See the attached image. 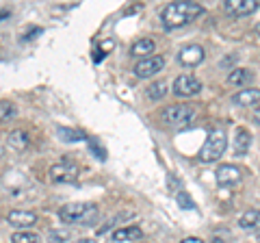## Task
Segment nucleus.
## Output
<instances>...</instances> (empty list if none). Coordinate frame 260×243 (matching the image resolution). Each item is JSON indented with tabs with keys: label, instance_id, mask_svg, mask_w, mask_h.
<instances>
[{
	"label": "nucleus",
	"instance_id": "nucleus-1",
	"mask_svg": "<svg viewBox=\"0 0 260 243\" xmlns=\"http://www.w3.org/2000/svg\"><path fill=\"white\" fill-rule=\"evenodd\" d=\"M202 13H204V7L200 3H172L160 11V22L167 31H174L186 26L195 18H200Z\"/></svg>",
	"mask_w": 260,
	"mask_h": 243
},
{
	"label": "nucleus",
	"instance_id": "nucleus-2",
	"mask_svg": "<svg viewBox=\"0 0 260 243\" xmlns=\"http://www.w3.org/2000/svg\"><path fill=\"white\" fill-rule=\"evenodd\" d=\"M228 148V135L223 128H210L206 135L204 145L200 148V161L202 163H215L223 157V152Z\"/></svg>",
	"mask_w": 260,
	"mask_h": 243
},
{
	"label": "nucleus",
	"instance_id": "nucleus-3",
	"mask_svg": "<svg viewBox=\"0 0 260 243\" xmlns=\"http://www.w3.org/2000/svg\"><path fill=\"white\" fill-rule=\"evenodd\" d=\"M93 215H98V206L91 202H70L59 208V220L63 224H76V222H89Z\"/></svg>",
	"mask_w": 260,
	"mask_h": 243
},
{
	"label": "nucleus",
	"instance_id": "nucleus-4",
	"mask_svg": "<svg viewBox=\"0 0 260 243\" xmlns=\"http://www.w3.org/2000/svg\"><path fill=\"white\" fill-rule=\"evenodd\" d=\"M198 115L195 104H172L162 111V122L167 126H186Z\"/></svg>",
	"mask_w": 260,
	"mask_h": 243
},
{
	"label": "nucleus",
	"instance_id": "nucleus-5",
	"mask_svg": "<svg viewBox=\"0 0 260 243\" xmlns=\"http://www.w3.org/2000/svg\"><path fill=\"white\" fill-rule=\"evenodd\" d=\"M162 68H165V56H160V54L145 56V59L137 61L135 76L137 78H152V76H156L158 72H162Z\"/></svg>",
	"mask_w": 260,
	"mask_h": 243
},
{
	"label": "nucleus",
	"instance_id": "nucleus-6",
	"mask_svg": "<svg viewBox=\"0 0 260 243\" xmlns=\"http://www.w3.org/2000/svg\"><path fill=\"white\" fill-rule=\"evenodd\" d=\"M50 178L54 183H76V178H78V165L74 163V161H70V159H63L61 163H54L50 167Z\"/></svg>",
	"mask_w": 260,
	"mask_h": 243
},
{
	"label": "nucleus",
	"instance_id": "nucleus-7",
	"mask_svg": "<svg viewBox=\"0 0 260 243\" xmlns=\"http://www.w3.org/2000/svg\"><path fill=\"white\" fill-rule=\"evenodd\" d=\"M172 92L176 96H180V98H193V96H198L202 92V83L191 74H182L174 80Z\"/></svg>",
	"mask_w": 260,
	"mask_h": 243
},
{
	"label": "nucleus",
	"instance_id": "nucleus-8",
	"mask_svg": "<svg viewBox=\"0 0 260 243\" xmlns=\"http://www.w3.org/2000/svg\"><path fill=\"white\" fill-rule=\"evenodd\" d=\"M204 59H206V52H204V48L198 46V44L182 46L180 50H178V63L184 66V68H195V66H200Z\"/></svg>",
	"mask_w": 260,
	"mask_h": 243
},
{
	"label": "nucleus",
	"instance_id": "nucleus-9",
	"mask_svg": "<svg viewBox=\"0 0 260 243\" xmlns=\"http://www.w3.org/2000/svg\"><path fill=\"white\" fill-rule=\"evenodd\" d=\"M258 0H225L223 9L225 13L234 15V18H245V15H251L258 9Z\"/></svg>",
	"mask_w": 260,
	"mask_h": 243
},
{
	"label": "nucleus",
	"instance_id": "nucleus-10",
	"mask_svg": "<svg viewBox=\"0 0 260 243\" xmlns=\"http://www.w3.org/2000/svg\"><path fill=\"white\" fill-rule=\"evenodd\" d=\"M215 178L219 187H232V185L241 183V169L237 165H219Z\"/></svg>",
	"mask_w": 260,
	"mask_h": 243
},
{
	"label": "nucleus",
	"instance_id": "nucleus-11",
	"mask_svg": "<svg viewBox=\"0 0 260 243\" xmlns=\"http://www.w3.org/2000/svg\"><path fill=\"white\" fill-rule=\"evenodd\" d=\"M232 102L237 104V107H256L260 102V89H256V87L239 89V92L232 96Z\"/></svg>",
	"mask_w": 260,
	"mask_h": 243
},
{
	"label": "nucleus",
	"instance_id": "nucleus-12",
	"mask_svg": "<svg viewBox=\"0 0 260 243\" xmlns=\"http://www.w3.org/2000/svg\"><path fill=\"white\" fill-rule=\"evenodd\" d=\"M7 222H9L13 228H28V226L37 222V215L32 213V210H9Z\"/></svg>",
	"mask_w": 260,
	"mask_h": 243
},
{
	"label": "nucleus",
	"instance_id": "nucleus-13",
	"mask_svg": "<svg viewBox=\"0 0 260 243\" xmlns=\"http://www.w3.org/2000/svg\"><path fill=\"white\" fill-rule=\"evenodd\" d=\"M254 80V72L247 68H232L228 72V85L232 87H247Z\"/></svg>",
	"mask_w": 260,
	"mask_h": 243
},
{
	"label": "nucleus",
	"instance_id": "nucleus-14",
	"mask_svg": "<svg viewBox=\"0 0 260 243\" xmlns=\"http://www.w3.org/2000/svg\"><path fill=\"white\" fill-rule=\"evenodd\" d=\"M111 239L115 243H121V241H137V239H143V230L139 226H124V228H117L113 230Z\"/></svg>",
	"mask_w": 260,
	"mask_h": 243
},
{
	"label": "nucleus",
	"instance_id": "nucleus-15",
	"mask_svg": "<svg viewBox=\"0 0 260 243\" xmlns=\"http://www.w3.org/2000/svg\"><path fill=\"white\" fill-rule=\"evenodd\" d=\"M154 50H156V42L150 37H141V39H137V42L130 46V54L133 56H152Z\"/></svg>",
	"mask_w": 260,
	"mask_h": 243
},
{
	"label": "nucleus",
	"instance_id": "nucleus-16",
	"mask_svg": "<svg viewBox=\"0 0 260 243\" xmlns=\"http://www.w3.org/2000/svg\"><path fill=\"white\" fill-rule=\"evenodd\" d=\"M251 148V135L247 128H237V133H234V155H247Z\"/></svg>",
	"mask_w": 260,
	"mask_h": 243
},
{
	"label": "nucleus",
	"instance_id": "nucleus-17",
	"mask_svg": "<svg viewBox=\"0 0 260 243\" xmlns=\"http://www.w3.org/2000/svg\"><path fill=\"white\" fill-rule=\"evenodd\" d=\"M260 226V210L251 208V210H245L241 217H239V228L243 230H251V228H258Z\"/></svg>",
	"mask_w": 260,
	"mask_h": 243
},
{
	"label": "nucleus",
	"instance_id": "nucleus-18",
	"mask_svg": "<svg viewBox=\"0 0 260 243\" xmlns=\"http://www.w3.org/2000/svg\"><path fill=\"white\" fill-rule=\"evenodd\" d=\"M7 141H9V145H11L13 150H26V148H28V143H30L28 135L24 133V131H20V128L11 131L9 137H7Z\"/></svg>",
	"mask_w": 260,
	"mask_h": 243
},
{
	"label": "nucleus",
	"instance_id": "nucleus-19",
	"mask_svg": "<svg viewBox=\"0 0 260 243\" xmlns=\"http://www.w3.org/2000/svg\"><path fill=\"white\" fill-rule=\"evenodd\" d=\"M56 135H59L61 141H65V143H74V141L87 139V135H85L83 131H76V128H68V126H59V128H56Z\"/></svg>",
	"mask_w": 260,
	"mask_h": 243
},
{
	"label": "nucleus",
	"instance_id": "nucleus-20",
	"mask_svg": "<svg viewBox=\"0 0 260 243\" xmlns=\"http://www.w3.org/2000/svg\"><path fill=\"white\" fill-rule=\"evenodd\" d=\"M167 92H169V85L165 83V80H156V83H152L150 87H148V98L150 100H162L167 96Z\"/></svg>",
	"mask_w": 260,
	"mask_h": 243
},
{
	"label": "nucleus",
	"instance_id": "nucleus-21",
	"mask_svg": "<svg viewBox=\"0 0 260 243\" xmlns=\"http://www.w3.org/2000/svg\"><path fill=\"white\" fill-rule=\"evenodd\" d=\"M11 243H39V234L28 232V230H18V232H13Z\"/></svg>",
	"mask_w": 260,
	"mask_h": 243
},
{
	"label": "nucleus",
	"instance_id": "nucleus-22",
	"mask_svg": "<svg viewBox=\"0 0 260 243\" xmlns=\"http://www.w3.org/2000/svg\"><path fill=\"white\" fill-rule=\"evenodd\" d=\"M176 202H178V206H180L182 210H195V202H193V198H191L186 191H182V189L176 193Z\"/></svg>",
	"mask_w": 260,
	"mask_h": 243
},
{
	"label": "nucleus",
	"instance_id": "nucleus-23",
	"mask_svg": "<svg viewBox=\"0 0 260 243\" xmlns=\"http://www.w3.org/2000/svg\"><path fill=\"white\" fill-rule=\"evenodd\" d=\"M13 115H15V107H13V104H9V102H3V104H0V122L9 119V117H13Z\"/></svg>",
	"mask_w": 260,
	"mask_h": 243
},
{
	"label": "nucleus",
	"instance_id": "nucleus-24",
	"mask_svg": "<svg viewBox=\"0 0 260 243\" xmlns=\"http://www.w3.org/2000/svg\"><path fill=\"white\" fill-rule=\"evenodd\" d=\"M68 239H70V232L68 230H63V232L61 230H52L50 232V241L52 243H61V241H68Z\"/></svg>",
	"mask_w": 260,
	"mask_h": 243
},
{
	"label": "nucleus",
	"instance_id": "nucleus-25",
	"mask_svg": "<svg viewBox=\"0 0 260 243\" xmlns=\"http://www.w3.org/2000/svg\"><path fill=\"white\" fill-rule=\"evenodd\" d=\"M89 148H91V152L93 155H98L100 157V161H107V152H104V148L98 141H89Z\"/></svg>",
	"mask_w": 260,
	"mask_h": 243
},
{
	"label": "nucleus",
	"instance_id": "nucleus-26",
	"mask_svg": "<svg viewBox=\"0 0 260 243\" xmlns=\"http://www.w3.org/2000/svg\"><path fill=\"white\" fill-rule=\"evenodd\" d=\"M237 61H239V54H230V56H225V59L221 61V68H230V66H237Z\"/></svg>",
	"mask_w": 260,
	"mask_h": 243
},
{
	"label": "nucleus",
	"instance_id": "nucleus-27",
	"mask_svg": "<svg viewBox=\"0 0 260 243\" xmlns=\"http://www.w3.org/2000/svg\"><path fill=\"white\" fill-rule=\"evenodd\" d=\"M42 33H44V31H42V28H39V26H35V28H30V31H28V33H26V35H24V39H26V42H30V39H35L37 35H42Z\"/></svg>",
	"mask_w": 260,
	"mask_h": 243
},
{
	"label": "nucleus",
	"instance_id": "nucleus-28",
	"mask_svg": "<svg viewBox=\"0 0 260 243\" xmlns=\"http://www.w3.org/2000/svg\"><path fill=\"white\" fill-rule=\"evenodd\" d=\"M180 243H204V241H202L200 237H186V239H182Z\"/></svg>",
	"mask_w": 260,
	"mask_h": 243
},
{
	"label": "nucleus",
	"instance_id": "nucleus-29",
	"mask_svg": "<svg viewBox=\"0 0 260 243\" xmlns=\"http://www.w3.org/2000/svg\"><path fill=\"white\" fill-rule=\"evenodd\" d=\"M251 117H254L256 124H260V107H256V109H254V113H251Z\"/></svg>",
	"mask_w": 260,
	"mask_h": 243
},
{
	"label": "nucleus",
	"instance_id": "nucleus-30",
	"mask_svg": "<svg viewBox=\"0 0 260 243\" xmlns=\"http://www.w3.org/2000/svg\"><path fill=\"white\" fill-rule=\"evenodd\" d=\"M7 18H9V11H0V22L7 20Z\"/></svg>",
	"mask_w": 260,
	"mask_h": 243
},
{
	"label": "nucleus",
	"instance_id": "nucleus-31",
	"mask_svg": "<svg viewBox=\"0 0 260 243\" xmlns=\"http://www.w3.org/2000/svg\"><path fill=\"white\" fill-rule=\"evenodd\" d=\"M78 243H98V241L95 239H80Z\"/></svg>",
	"mask_w": 260,
	"mask_h": 243
},
{
	"label": "nucleus",
	"instance_id": "nucleus-32",
	"mask_svg": "<svg viewBox=\"0 0 260 243\" xmlns=\"http://www.w3.org/2000/svg\"><path fill=\"white\" fill-rule=\"evenodd\" d=\"M254 31H256V35H258V37H260V22H258V24H256V28H254Z\"/></svg>",
	"mask_w": 260,
	"mask_h": 243
},
{
	"label": "nucleus",
	"instance_id": "nucleus-33",
	"mask_svg": "<svg viewBox=\"0 0 260 243\" xmlns=\"http://www.w3.org/2000/svg\"><path fill=\"white\" fill-rule=\"evenodd\" d=\"M258 239H260V237H258Z\"/></svg>",
	"mask_w": 260,
	"mask_h": 243
}]
</instances>
